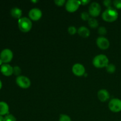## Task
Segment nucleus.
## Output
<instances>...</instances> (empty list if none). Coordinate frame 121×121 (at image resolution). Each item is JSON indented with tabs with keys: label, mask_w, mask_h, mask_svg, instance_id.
I'll return each instance as SVG.
<instances>
[{
	"label": "nucleus",
	"mask_w": 121,
	"mask_h": 121,
	"mask_svg": "<svg viewBox=\"0 0 121 121\" xmlns=\"http://www.w3.org/2000/svg\"><path fill=\"white\" fill-rule=\"evenodd\" d=\"M107 30L105 27H100L98 28V33L101 35H104L106 34Z\"/></svg>",
	"instance_id": "nucleus-24"
},
{
	"label": "nucleus",
	"mask_w": 121,
	"mask_h": 121,
	"mask_svg": "<svg viewBox=\"0 0 121 121\" xmlns=\"http://www.w3.org/2000/svg\"><path fill=\"white\" fill-rule=\"evenodd\" d=\"M81 18L84 21H88L90 19V14L87 12H83L81 14Z\"/></svg>",
	"instance_id": "nucleus-21"
},
{
	"label": "nucleus",
	"mask_w": 121,
	"mask_h": 121,
	"mask_svg": "<svg viewBox=\"0 0 121 121\" xmlns=\"http://www.w3.org/2000/svg\"><path fill=\"white\" fill-rule=\"evenodd\" d=\"M1 72L6 76H10L13 74V67L8 64H4L1 66Z\"/></svg>",
	"instance_id": "nucleus-12"
},
{
	"label": "nucleus",
	"mask_w": 121,
	"mask_h": 121,
	"mask_svg": "<svg viewBox=\"0 0 121 121\" xmlns=\"http://www.w3.org/2000/svg\"><path fill=\"white\" fill-rule=\"evenodd\" d=\"M1 87H2V82H1V81L0 80V89H1Z\"/></svg>",
	"instance_id": "nucleus-30"
},
{
	"label": "nucleus",
	"mask_w": 121,
	"mask_h": 121,
	"mask_svg": "<svg viewBox=\"0 0 121 121\" xmlns=\"http://www.w3.org/2000/svg\"><path fill=\"white\" fill-rule=\"evenodd\" d=\"M21 73V69H20V67L19 66H15L13 67V73H14L15 75L18 76H19L20 74Z\"/></svg>",
	"instance_id": "nucleus-20"
},
{
	"label": "nucleus",
	"mask_w": 121,
	"mask_h": 121,
	"mask_svg": "<svg viewBox=\"0 0 121 121\" xmlns=\"http://www.w3.org/2000/svg\"><path fill=\"white\" fill-rule=\"evenodd\" d=\"M76 32H78V31H77L76 28L74 26H70L68 28V33L70 35H74L76 33Z\"/></svg>",
	"instance_id": "nucleus-23"
},
{
	"label": "nucleus",
	"mask_w": 121,
	"mask_h": 121,
	"mask_svg": "<svg viewBox=\"0 0 121 121\" xmlns=\"http://www.w3.org/2000/svg\"><path fill=\"white\" fill-rule=\"evenodd\" d=\"M18 28L20 30L24 33L30 31L32 28V22L30 19L27 17H21L18 21Z\"/></svg>",
	"instance_id": "nucleus-3"
},
{
	"label": "nucleus",
	"mask_w": 121,
	"mask_h": 121,
	"mask_svg": "<svg viewBox=\"0 0 121 121\" xmlns=\"http://www.w3.org/2000/svg\"><path fill=\"white\" fill-rule=\"evenodd\" d=\"M16 83L19 87L22 89H27L30 86L31 82L29 78L24 76H19L16 78Z\"/></svg>",
	"instance_id": "nucleus-6"
},
{
	"label": "nucleus",
	"mask_w": 121,
	"mask_h": 121,
	"mask_svg": "<svg viewBox=\"0 0 121 121\" xmlns=\"http://www.w3.org/2000/svg\"><path fill=\"white\" fill-rule=\"evenodd\" d=\"M81 5L80 1H77V0H69L66 2V10L69 13H74L76 11Z\"/></svg>",
	"instance_id": "nucleus-4"
},
{
	"label": "nucleus",
	"mask_w": 121,
	"mask_h": 121,
	"mask_svg": "<svg viewBox=\"0 0 121 121\" xmlns=\"http://www.w3.org/2000/svg\"><path fill=\"white\" fill-rule=\"evenodd\" d=\"M4 121H16V118L11 114H8L4 118Z\"/></svg>",
	"instance_id": "nucleus-19"
},
{
	"label": "nucleus",
	"mask_w": 121,
	"mask_h": 121,
	"mask_svg": "<svg viewBox=\"0 0 121 121\" xmlns=\"http://www.w3.org/2000/svg\"><path fill=\"white\" fill-rule=\"evenodd\" d=\"M13 57V53L11 50L5 48L0 53V59L3 63L7 64L10 62Z\"/></svg>",
	"instance_id": "nucleus-8"
},
{
	"label": "nucleus",
	"mask_w": 121,
	"mask_h": 121,
	"mask_svg": "<svg viewBox=\"0 0 121 121\" xmlns=\"http://www.w3.org/2000/svg\"><path fill=\"white\" fill-rule=\"evenodd\" d=\"M30 20L33 21H38L42 17V12L39 8H34L31 9L28 13Z\"/></svg>",
	"instance_id": "nucleus-10"
},
{
	"label": "nucleus",
	"mask_w": 121,
	"mask_h": 121,
	"mask_svg": "<svg viewBox=\"0 0 121 121\" xmlns=\"http://www.w3.org/2000/svg\"><path fill=\"white\" fill-rule=\"evenodd\" d=\"M59 121H72L71 118L67 115H61L59 118Z\"/></svg>",
	"instance_id": "nucleus-22"
},
{
	"label": "nucleus",
	"mask_w": 121,
	"mask_h": 121,
	"mask_svg": "<svg viewBox=\"0 0 121 121\" xmlns=\"http://www.w3.org/2000/svg\"><path fill=\"white\" fill-rule=\"evenodd\" d=\"M89 2H90V1H87V0H83V1H80V3H81V4L83 5H87V4H89Z\"/></svg>",
	"instance_id": "nucleus-28"
},
{
	"label": "nucleus",
	"mask_w": 121,
	"mask_h": 121,
	"mask_svg": "<svg viewBox=\"0 0 121 121\" xmlns=\"http://www.w3.org/2000/svg\"><path fill=\"white\" fill-rule=\"evenodd\" d=\"M102 17L104 21L112 22L118 19V13L115 8L111 7L105 9V11L102 14Z\"/></svg>",
	"instance_id": "nucleus-1"
},
{
	"label": "nucleus",
	"mask_w": 121,
	"mask_h": 121,
	"mask_svg": "<svg viewBox=\"0 0 121 121\" xmlns=\"http://www.w3.org/2000/svg\"><path fill=\"white\" fill-rule=\"evenodd\" d=\"M112 3H113V2L112 1H111V0H105L103 2V4H104V5L107 7V8L111 7V5H112Z\"/></svg>",
	"instance_id": "nucleus-27"
},
{
	"label": "nucleus",
	"mask_w": 121,
	"mask_h": 121,
	"mask_svg": "<svg viewBox=\"0 0 121 121\" xmlns=\"http://www.w3.org/2000/svg\"><path fill=\"white\" fill-rule=\"evenodd\" d=\"M108 107L113 112H119L121 111V100L118 98H113L109 102Z\"/></svg>",
	"instance_id": "nucleus-5"
},
{
	"label": "nucleus",
	"mask_w": 121,
	"mask_h": 121,
	"mask_svg": "<svg viewBox=\"0 0 121 121\" xmlns=\"http://www.w3.org/2000/svg\"><path fill=\"white\" fill-rule=\"evenodd\" d=\"M66 1L65 0H55L54 1V3L56 5L59 6V7H61L63 6L65 3H66Z\"/></svg>",
	"instance_id": "nucleus-26"
},
{
	"label": "nucleus",
	"mask_w": 121,
	"mask_h": 121,
	"mask_svg": "<svg viewBox=\"0 0 121 121\" xmlns=\"http://www.w3.org/2000/svg\"><path fill=\"white\" fill-rule=\"evenodd\" d=\"M11 15L15 18L20 19L21 18L22 15V11L20 8L15 7V8H12L11 10Z\"/></svg>",
	"instance_id": "nucleus-16"
},
{
	"label": "nucleus",
	"mask_w": 121,
	"mask_h": 121,
	"mask_svg": "<svg viewBox=\"0 0 121 121\" xmlns=\"http://www.w3.org/2000/svg\"><path fill=\"white\" fill-rule=\"evenodd\" d=\"M88 25L91 28H96L98 27V21L94 18H90L89 20H88Z\"/></svg>",
	"instance_id": "nucleus-17"
},
{
	"label": "nucleus",
	"mask_w": 121,
	"mask_h": 121,
	"mask_svg": "<svg viewBox=\"0 0 121 121\" xmlns=\"http://www.w3.org/2000/svg\"><path fill=\"white\" fill-rule=\"evenodd\" d=\"M78 33L80 36L83 38H87L90 35V30L86 27H79L78 30Z\"/></svg>",
	"instance_id": "nucleus-14"
},
{
	"label": "nucleus",
	"mask_w": 121,
	"mask_h": 121,
	"mask_svg": "<svg viewBox=\"0 0 121 121\" xmlns=\"http://www.w3.org/2000/svg\"><path fill=\"white\" fill-rule=\"evenodd\" d=\"M2 60H1V59H0V65H1V63H2Z\"/></svg>",
	"instance_id": "nucleus-31"
},
{
	"label": "nucleus",
	"mask_w": 121,
	"mask_h": 121,
	"mask_svg": "<svg viewBox=\"0 0 121 121\" xmlns=\"http://www.w3.org/2000/svg\"><path fill=\"white\" fill-rule=\"evenodd\" d=\"M113 4L117 9H121V0H115L113 1Z\"/></svg>",
	"instance_id": "nucleus-25"
},
{
	"label": "nucleus",
	"mask_w": 121,
	"mask_h": 121,
	"mask_svg": "<svg viewBox=\"0 0 121 121\" xmlns=\"http://www.w3.org/2000/svg\"><path fill=\"white\" fill-rule=\"evenodd\" d=\"M92 63L96 68H104L108 65L109 59L105 54H99L95 57Z\"/></svg>",
	"instance_id": "nucleus-2"
},
{
	"label": "nucleus",
	"mask_w": 121,
	"mask_h": 121,
	"mask_svg": "<svg viewBox=\"0 0 121 121\" xmlns=\"http://www.w3.org/2000/svg\"><path fill=\"white\" fill-rule=\"evenodd\" d=\"M101 12V7L100 4L98 2H92L90 5L89 7V13L90 15H91L93 17H96L99 16V14Z\"/></svg>",
	"instance_id": "nucleus-7"
},
{
	"label": "nucleus",
	"mask_w": 121,
	"mask_h": 121,
	"mask_svg": "<svg viewBox=\"0 0 121 121\" xmlns=\"http://www.w3.org/2000/svg\"><path fill=\"white\" fill-rule=\"evenodd\" d=\"M96 44L98 47L100 49L106 50L109 47L110 43L106 38L101 36L97 39Z\"/></svg>",
	"instance_id": "nucleus-9"
},
{
	"label": "nucleus",
	"mask_w": 121,
	"mask_h": 121,
	"mask_svg": "<svg viewBox=\"0 0 121 121\" xmlns=\"http://www.w3.org/2000/svg\"></svg>",
	"instance_id": "nucleus-32"
},
{
	"label": "nucleus",
	"mask_w": 121,
	"mask_h": 121,
	"mask_svg": "<svg viewBox=\"0 0 121 121\" xmlns=\"http://www.w3.org/2000/svg\"><path fill=\"white\" fill-rule=\"evenodd\" d=\"M98 98L101 102H106L109 99V93L106 89H100L98 92Z\"/></svg>",
	"instance_id": "nucleus-13"
},
{
	"label": "nucleus",
	"mask_w": 121,
	"mask_h": 121,
	"mask_svg": "<svg viewBox=\"0 0 121 121\" xmlns=\"http://www.w3.org/2000/svg\"><path fill=\"white\" fill-rule=\"evenodd\" d=\"M0 121H4V118L2 115H0Z\"/></svg>",
	"instance_id": "nucleus-29"
},
{
	"label": "nucleus",
	"mask_w": 121,
	"mask_h": 121,
	"mask_svg": "<svg viewBox=\"0 0 121 121\" xmlns=\"http://www.w3.org/2000/svg\"><path fill=\"white\" fill-rule=\"evenodd\" d=\"M72 72L73 74L77 76H82L85 73V68L83 65L76 63L73 65L72 67Z\"/></svg>",
	"instance_id": "nucleus-11"
},
{
	"label": "nucleus",
	"mask_w": 121,
	"mask_h": 121,
	"mask_svg": "<svg viewBox=\"0 0 121 121\" xmlns=\"http://www.w3.org/2000/svg\"><path fill=\"white\" fill-rule=\"evenodd\" d=\"M9 113V106L5 102H0V115H5Z\"/></svg>",
	"instance_id": "nucleus-15"
},
{
	"label": "nucleus",
	"mask_w": 121,
	"mask_h": 121,
	"mask_svg": "<svg viewBox=\"0 0 121 121\" xmlns=\"http://www.w3.org/2000/svg\"><path fill=\"white\" fill-rule=\"evenodd\" d=\"M106 69L108 73H113L115 72L116 67L113 64H108V65L106 67Z\"/></svg>",
	"instance_id": "nucleus-18"
}]
</instances>
